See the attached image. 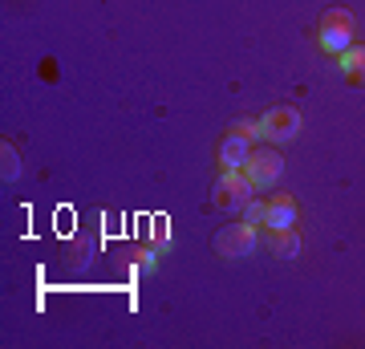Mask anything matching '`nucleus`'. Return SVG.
I'll use <instances>...</instances> for the list:
<instances>
[{
    "mask_svg": "<svg viewBox=\"0 0 365 349\" xmlns=\"http://www.w3.org/2000/svg\"><path fill=\"white\" fill-rule=\"evenodd\" d=\"M244 175H248V183L256 187V191H268V187H276L280 175H284V155L272 151V146H260V151H252L248 155Z\"/></svg>",
    "mask_w": 365,
    "mask_h": 349,
    "instance_id": "obj_1",
    "label": "nucleus"
},
{
    "mask_svg": "<svg viewBox=\"0 0 365 349\" xmlns=\"http://www.w3.org/2000/svg\"><path fill=\"white\" fill-rule=\"evenodd\" d=\"M304 126V118H300L297 106H272L268 114L260 118V138L268 143H292Z\"/></svg>",
    "mask_w": 365,
    "mask_h": 349,
    "instance_id": "obj_2",
    "label": "nucleus"
},
{
    "mask_svg": "<svg viewBox=\"0 0 365 349\" xmlns=\"http://www.w3.org/2000/svg\"><path fill=\"white\" fill-rule=\"evenodd\" d=\"M252 195H256V187L248 183L244 171H223L215 183V207H223V211H244Z\"/></svg>",
    "mask_w": 365,
    "mask_h": 349,
    "instance_id": "obj_3",
    "label": "nucleus"
},
{
    "mask_svg": "<svg viewBox=\"0 0 365 349\" xmlns=\"http://www.w3.org/2000/svg\"><path fill=\"white\" fill-rule=\"evenodd\" d=\"M215 252H220L223 260H244L256 252V223L240 220L232 223V228H223L220 236H215Z\"/></svg>",
    "mask_w": 365,
    "mask_h": 349,
    "instance_id": "obj_4",
    "label": "nucleus"
},
{
    "mask_svg": "<svg viewBox=\"0 0 365 349\" xmlns=\"http://www.w3.org/2000/svg\"><path fill=\"white\" fill-rule=\"evenodd\" d=\"M353 45V16L345 9H329L321 21V49L325 53H345Z\"/></svg>",
    "mask_w": 365,
    "mask_h": 349,
    "instance_id": "obj_5",
    "label": "nucleus"
},
{
    "mask_svg": "<svg viewBox=\"0 0 365 349\" xmlns=\"http://www.w3.org/2000/svg\"><path fill=\"white\" fill-rule=\"evenodd\" d=\"M248 155H252V146H248V138H240V134H227L220 143V167L223 171H244Z\"/></svg>",
    "mask_w": 365,
    "mask_h": 349,
    "instance_id": "obj_6",
    "label": "nucleus"
},
{
    "mask_svg": "<svg viewBox=\"0 0 365 349\" xmlns=\"http://www.w3.org/2000/svg\"><path fill=\"white\" fill-rule=\"evenodd\" d=\"M268 228H297V199L292 195L268 199Z\"/></svg>",
    "mask_w": 365,
    "mask_h": 349,
    "instance_id": "obj_7",
    "label": "nucleus"
},
{
    "mask_svg": "<svg viewBox=\"0 0 365 349\" xmlns=\"http://www.w3.org/2000/svg\"><path fill=\"white\" fill-rule=\"evenodd\" d=\"M268 244H272V252H276L280 260L300 256V232H297V228H272V236H268Z\"/></svg>",
    "mask_w": 365,
    "mask_h": 349,
    "instance_id": "obj_8",
    "label": "nucleus"
},
{
    "mask_svg": "<svg viewBox=\"0 0 365 349\" xmlns=\"http://www.w3.org/2000/svg\"><path fill=\"white\" fill-rule=\"evenodd\" d=\"M337 65H341V74H349L353 81H365V49L361 45H349L345 53H337Z\"/></svg>",
    "mask_w": 365,
    "mask_h": 349,
    "instance_id": "obj_9",
    "label": "nucleus"
},
{
    "mask_svg": "<svg viewBox=\"0 0 365 349\" xmlns=\"http://www.w3.org/2000/svg\"><path fill=\"white\" fill-rule=\"evenodd\" d=\"M0 158H4V163H0V175H4V183H13L16 175H21V155H16V146H0Z\"/></svg>",
    "mask_w": 365,
    "mask_h": 349,
    "instance_id": "obj_10",
    "label": "nucleus"
},
{
    "mask_svg": "<svg viewBox=\"0 0 365 349\" xmlns=\"http://www.w3.org/2000/svg\"><path fill=\"white\" fill-rule=\"evenodd\" d=\"M244 220L256 223V228H260V223H268V199H256V195H252L248 207H244Z\"/></svg>",
    "mask_w": 365,
    "mask_h": 349,
    "instance_id": "obj_11",
    "label": "nucleus"
},
{
    "mask_svg": "<svg viewBox=\"0 0 365 349\" xmlns=\"http://www.w3.org/2000/svg\"><path fill=\"white\" fill-rule=\"evenodd\" d=\"M232 134H240V138H248L252 143V138H260V122H235Z\"/></svg>",
    "mask_w": 365,
    "mask_h": 349,
    "instance_id": "obj_12",
    "label": "nucleus"
},
{
    "mask_svg": "<svg viewBox=\"0 0 365 349\" xmlns=\"http://www.w3.org/2000/svg\"><path fill=\"white\" fill-rule=\"evenodd\" d=\"M138 268H143V272L155 268V252H146V248H143V252H138Z\"/></svg>",
    "mask_w": 365,
    "mask_h": 349,
    "instance_id": "obj_13",
    "label": "nucleus"
}]
</instances>
